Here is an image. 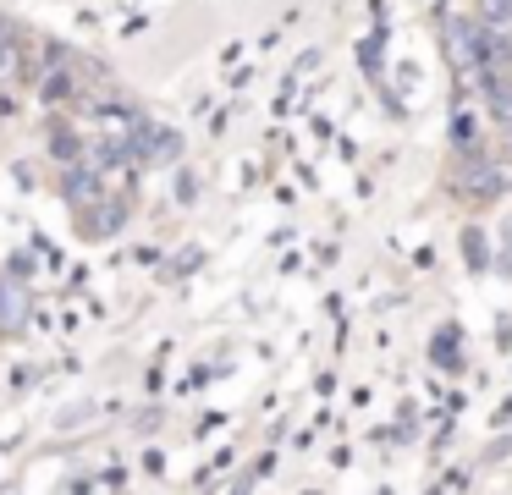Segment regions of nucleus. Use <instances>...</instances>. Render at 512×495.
I'll return each instance as SVG.
<instances>
[{
    "label": "nucleus",
    "mask_w": 512,
    "mask_h": 495,
    "mask_svg": "<svg viewBox=\"0 0 512 495\" xmlns=\"http://www.w3.org/2000/svg\"><path fill=\"white\" fill-rule=\"evenodd\" d=\"M496 11H512V0H485V17H496Z\"/></svg>",
    "instance_id": "6"
},
{
    "label": "nucleus",
    "mask_w": 512,
    "mask_h": 495,
    "mask_svg": "<svg viewBox=\"0 0 512 495\" xmlns=\"http://www.w3.org/2000/svg\"><path fill=\"white\" fill-rule=\"evenodd\" d=\"M23 319H28V286L0 281V325H23Z\"/></svg>",
    "instance_id": "3"
},
{
    "label": "nucleus",
    "mask_w": 512,
    "mask_h": 495,
    "mask_svg": "<svg viewBox=\"0 0 512 495\" xmlns=\"http://www.w3.org/2000/svg\"><path fill=\"white\" fill-rule=\"evenodd\" d=\"M507 182H512V171L496 165V160H485V154H468L463 176H457V187H463L468 198H490L496 187H507Z\"/></svg>",
    "instance_id": "1"
},
{
    "label": "nucleus",
    "mask_w": 512,
    "mask_h": 495,
    "mask_svg": "<svg viewBox=\"0 0 512 495\" xmlns=\"http://www.w3.org/2000/svg\"><path fill=\"white\" fill-rule=\"evenodd\" d=\"M485 99H490V116H496V127L512 132V83H507V77H490V83H485Z\"/></svg>",
    "instance_id": "4"
},
{
    "label": "nucleus",
    "mask_w": 512,
    "mask_h": 495,
    "mask_svg": "<svg viewBox=\"0 0 512 495\" xmlns=\"http://www.w3.org/2000/svg\"><path fill=\"white\" fill-rule=\"evenodd\" d=\"M446 50H452V66L463 77H479V33L463 17H446Z\"/></svg>",
    "instance_id": "2"
},
{
    "label": "nucleus",
    "mask_w": 512,
    "mask_h": 495,
    "mask_svg": "<svg viewBox=\"0 0 512 495\" xmlns=\"http://www.w3.org/2000/svg\"><path fill=\"white\" fill-rule=\"evenodd\" d=\"M501 264L512 270V220H507V231H501Z\"/></svg>",
    "instance_id": "5"
}]
</instances>
